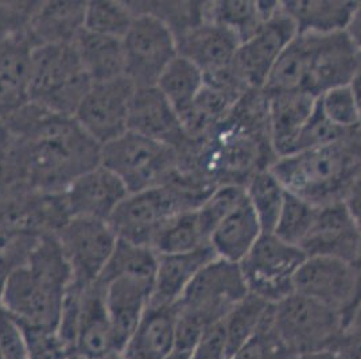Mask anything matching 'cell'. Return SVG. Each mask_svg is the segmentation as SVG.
Segmentation results:
<instances>
[{
	"label": "cell",
	"mask_w": 361,
	"mask_h": 359,
	"mask_svg": "<svg viewBox=\"0 0 361 359\" xmlns=\"http://www.w3.org/2000/svg\"><path fill=\"white\" fill-rule=\"evenodd\" d=\"M262 225L245 199L212 233L209 245L217 258L240 264L263 235Z\"/></svg>",
	"instance_id": "cell-26"
},
{
	"label": "cell",
	"mask_w": 361,
	"mask_h": 359,
	"mask_svg": "<svg viewBox=\"0 0 361 359\" xmlns=\"http://www.w3.org/2000/svg\"><path fill=\"white\" fill-rule=\"evenodd\" d=\"M301 250L306 257H329L357 264L361 257V228L345 201L318 210Z\"/></svg>",
	"instance_id": "cell-16"
},
{
	"label": "cell",
	"mask_w": 361,
	"mask_h": 359,
	"mask_svg": "<svg viewBox=\"0 0 361 359\" xmlns=\"http://www.w3.org/2000/svg\"><path fill=\"white\" fill-rule=\"evenodd\" d=\"M19 324L23 329L29 359H68L75 354L59 329L20 322Z\"/></svg>",
	"instance_id": "cell-38"
},
{
	"label": "cell",
	"mask_w": 361,
	"mask_h": 359,
	"mask_svg": "<svg viewBox=\"0 0 361 359\" xmlns=\"http://www.w3.org/2000/svg\"><path fill=\"white\" fill-rule=\"evenodd\" d=\"M345 130L334 126L331 120L324 115L317 102L314 112L312 114L310 119L307 120L301 134L298 136L294 153L322 148L340 142L345 136Z\"/></svg>",
	"instance_id": "cell-41"
},
{
	"label": "cell",
	"mask_w": 361,
	"mask_h": 359,
	"mask_svg": "<svg viewBox=\"0 0 361 359\" xmlns=\"http://www.w3.org/2000/svg\"><path fill=\"white\" fill-rule=\"evenodd\" d=\"M178 53L196 64L205 77L229 71L235 60L239 40L221 25L202 20L177 37Z\"/></svg>",
	"instance_id": "cell-20"
},
{
	"label": "cell",
	"mask_w": 361,
	"mask_h": 359,
	"mask_svg": "<svg viewBox=\"0 0 361 359\" xmlns=\"http://www.w3.org/2000/svg\"><path fill=\"white\" fill-rule=\"evenodd\" d=\"M127 196L121 180L102 164L75 177L60 194L68 218L106 222Z\"/></svg>",
	"instance_id": "cell-15"
},
{
	"label": "cell",
	"mask_w": 361,
	"mask_h": 359,
	"mask_svg": "<svg viewBox=\"0 0 361 359\" xmlns=\"http://www.w3.org/2000/svg\"><path fill=\"white\" fill-rule=\"evenodd\" d=\"M295 359H338L333 351H318V353H307L301 354Z\"/></svg>",
	"instance_id": "cell-49"
},
{
	"label": "cell",
	"mask_w": 361,
	"mask_h": 359,
	"mask_svg": "<svg viewBox=\"0 0 361 359\" xmlns=\"http://www.w3.org/2000/svg\"><path fill=\"white\" fill-rule=\"evenodd\" d=\"M279 1H212L204 3V20L224 26L243 44L276 13Z\"/></svg>",
	"instance_id": "cell-28"
},
{
	"label": "cell",
	"mask_w": 361,
	"mask_h": 359,
	"mask_svg": "<svg viewBox=\"0 0 361 359\" xmlns=\"http://www.w3.org/2000/svg\"><path fill=\"white\" fill-rule=\"evenodd\" d=\"M68 359H85L82 358V357H80V355H77V354H73V355H71Z\"/></svg>",
	"instance_id": "cell-51"
},
{
	"label": "cell",
	"mask_w": 361,
	"mask_h": 359,
	"mask_svg": "<svg viewBox=\"0 0 361 359\" xmlns=\"http://www.w3.org/2000/svg\"><path fill=\"white\" fill-rule=\"evenodd\" d=\"M318 207L298 196L286 194L283 207L272 231L279 240L301 249V245L314 225Z\"/></svg>",
	"instance_id": "cell-37"
},
{
	"label": "cell",
	"mask_w": 361,
	"mask_h": 359,
	"mask_svg": "<svg viewBox=\"0 0 361 359\" xmlns=\"http://www.w3.org/2000/svg\"><path fill=\"white\" fill-rule=\"evenodd\" d=\"M349 87L353 92V96H355V100H356V105L359 108V112H360L361 118V66L357 69V72L353 76V78L350 80L349 83Z\"/></svg>",
	"instance_id": "cell-48"
},
{
	"label": "cell",
	"mask_w": 361,
	"mask_h": 359,
	"mask_svg": "<svg viewBox=\"0 0 361 359\" xmlns=\"http://www.w3.org/2000/svg\"><path fill=\"white\" fill-rule=\"evenodd\" d=\"M361 66V53L344 31L297 34L275 64L264 90L303 92L319 98L349 84Z\"/></svg>",
	"instance_id": "cell-1"
},
{
	"label": "cell",
	"mask_w": 361,
	"mask_h": 359,
	"mask_svg": "<svg viewBox=\"0 0 361 359\" xmlns=\"http://www.w3.org/2000/svg\"><path fill=\"white\" fill-rule=\"evenodd\" d=\"M297 357L275 326L274 304H271L255 334L241 346L232 359H295Z\"/></svg>",
	"instance_id": "cell-36"
},
{
	"label": "cell",
	"mask_w": 361,
	"mask_h": 359,
	"mask_svg": "<svg viewBox=\"0 0 361 359\" xmlns=\"http://www.w3.org/2000/svg\"><path fill=\"white\" fill-rule=\"evenodd\" d=\"M73 350L85 359H102L119 351L106 311L104 288L97 281L81 290Z\"/></svg>",
	"instance_id": "cell-18"
},
{
	"label": "cell",
	"mask_w": 361,
	"mask_h": 359,
	"mask_svg": "<svg viewBox=\"0 0 361 359\" xmlns=\"http://www.w3.org/2000/svg\"><path fill=\"white\" fill-rule=\"evenodd\" d=\"M204 86V72L196 64L178 54L167 65L155 87L161 90L180 119L195 105Z\"/></svg>",
	"instance_id": "cell-30"
},
{
	"label": "cell",
	"mask_w": 361,
	"mask_h": 359,
	"mask_svg": "<svg viewBox=\"0 0 361 359\" xmlns=\"http://www.w3.org/2000/svg\"><path fill=\"white\" fill-rule=\"evenodd\" d=\"M0 359H29L23 329L0 305Z\"/></svg>",
	"instance_id": "cell-42"
},
{
	"label": "cell",
	"mask_w": 361,
	"mask_h": 359,
	"mask_svg": "<svg viewBox=\"0 0 361 359\" xmlns=\"http://www.w3.org/2000/svg\"><path fill=\"white\" fill-rule=\"evenodd\" d=\"M344 33L361 53V1L356 3V7L348 20Z\"/></svg>",
	"instance_id": "cell-46"
},
{
	"label": "cell",
	"mask_w": 361,
	"mask_h": 359,
	"mask_svg": "<svg viewBox=\"0 0 361 359\" xmlns=\"http://www.w3.org/2000/svg\"><path fill=\"white\" fill-rule=\"evenodd\" d=\"M333 353L338 359H361V304L346 323Z\"/></svg>",
	"instance_id": "cell-43"
},
{
	"label": "cell",
	"mask_w": 361,
	"mask_h": 359,
	"mask_svg": "<svg viewBox=\"0 0 361 359\" xmlns=\"http://www.w3.org/2000/svg\"><path fill=\"white\" fill-rule=\"evenodd\" d=\"M209 245V234L202 225L198 210L183 211L159 227L151 242L157 254L186 253Z\"/></svg>",
	"instance_id": "cell-31"
},
{
	"label": "cell",
	"mask_w": 361,
	"mask_h": 359,
	"mask_svg": "<svg viewBox=\"0 0 361 359\" xmlns=\"http://www.w3.org/2000/svg\"><path fill=\"white\" fill-rule=\"evenodd\" d=\"M248 293L239 264L216 258L197 274L177 307L180 314L208 329L223 322Z\"/></svg>",
	"instance_id": "cell-8"
},
{
	"label": "cell",
	"mask_w": 361,
	"mask_h": 359,
	"mask_svg": "<svg viewBox=\"0 0 361 359\" xmlns=\"http://www.w3.org/2000/svg\"><path fill=\"white\" fill-rule=\"evenodd\" d=\"M32 47L27 30L0 33V120L29 103Z\"/></svg>",
	"instance_id": "cell-19"
},
{
	"label": "cell",
	"mask_w": 361,
	"mask_h": 359,
	"mask_svg": "<svg viewBox=\"0 0 361 359\" xmlns=\"http://www.w3.org/2000/svg\"><path fill=\"white\" fill-rule=\"evenodd\" d=\"M357 1H281L282 10L290 16L298 34H331L345 30Z\"/></svg>",
	"instance_id": "cell-29"
},
{
	"label": "cell",
	"mask_w": 361,
	"mask_h": 359,
	"mask_svg": "<svg viewBox=\"0 0 361 359\" xmlns=\"http://www.w3.org/2000/svg\"><path fill=\"white\" fill-rule=\"evenodd\" d=\"M270 305L266 300L248 293L226 314L221 323L226 336L228 359H232L241 346L255 334Z\"/></svg>",
	"instance_id": "cell-34"
},
{
	"label": "cell",
	"mask_w": 361,
	"mask_h": 359,
	"mask_svg": "<svg viewBox=\"0 0 361 359\" xmlns=\"http://www.w3.org/2000/svg\"><path fill=\"white\" fill-rule=\"evenodd\" d=\"M324 115L343 130H350L361 122L360 112L349 84L334 87L317 98Z\"/></svg>",
	"instance_id": "cell-39"
},
{
	"label": "cell",
	"mask_w": 361,
	"mask_h": 359,
	"mask_svg": "<svg viewBox=\"0 0 361 359\" xmlns=\"http://www.w3.org/2000/svg\"><path fill=\"white\" fill-rule=\"evenodd\" d=\"M178 307L151 301L135 331L121 348L126 359H166L177 335Z\"/></svg>",
	"instance_id": "cell-23"
},
{
	"label": "cell",
	"mask_w": 361,
	"mask_h": 359,
	"mask_svg": "<svg viewBox=\"0 0 361 359\" xmlns=\"http://www.w3.org/2000/svg\"><path fill=\"white\" fill-rule=\"evenodd\" d=\"M214 189L177 175L164 185L128 194L108 223L119 240L150 246L159 227L171 216L198 208Z\"/></svg>",
	"instance_id": "cell-4"
},
{
	"label": "cell",
	"mask_w": 361,
	"mask_h": 359,
	"mask_svg": "<svg viewBox=\"0 0 361 359\" xmlns=\"http://www.w3.org/2000/svg\"><path fill=\"white\" fill-rule=\"evenodd\" d=\"M56 237L71 269L72 286L78 289L100 278L118 242L106 220L90 218H69Z\"/></svg>",
	"instance_id": "cell-12"
},
{
	"label": "cell",
	"mask_w": 361,
	"mask_h": 359,
	"mask_svg": "<svg viewBox=\"0 0 361 359\" xmlns=\"http://www.w3.org/2000/svg\"><path fill=\"white\" fill-rule=\"evenodd\" d=\"M274 322L297 355L334 351L345 327L341 314L297 292L274 304Z\"/></svg>",
	"instance_id": "cell-7"
},
{
	"label": "cell",
	"mask_w": 361,
	"mask_h": 359,
	"mask_svg": "<svg viewBox=\"0 0 361 359\" xmlns=\"http://www.w3.org/2000/svg\"><path fill=\"white\" fill-rule=\"evenodd\" d=\"M288 194L318 208L345 201L361 169L359 158L344 142L278 157L269 166Z\"/></svg>",
	"instance_id": "cell-3"
},
{
	"label": "cell",
	"mask_w": 361,
	"mask_h": 359,
	"mask_svg": "<svg viewBox=\"0 0 361 359\" xmlns=\"http://www.w3.org/2000/svg\"><path fill=\"white\" fill-rule=\"evenodd\" d=\"M102 285L104 288L106 311L118 348L121 351L150 305L154 278L123 276Z\"/></svg>",
	"instance_id": "cell-21"
},
{
	"label": "cell",
	"mask_w": 361,
	"mask_h": 359,
	"mask_svg": "<svg viewBox=\"0 0 361 359\" xmlns=\"http://www.w3.org/2000/svg\"><path fill=\"white\" fill-rule=\"evenodd\" d=\"M135 90L126 76L92 83L73 118L96 143L104 146L128 131V112Z\"/></svg>",
	"instance_id": "cell-13"
},
{
	"label": "cell",
	"mask_w": 361,
	"mask_h": 359,
	"mask_svg": "<svg viewBox=\"0 0 361 359\" xmlns=\"http://www.w3.org/2000/svg\"><path fill=\"white\" fill-rule=\"evenodd\" d=\"M306 254L274 234H263L239 264L248 292L270 304L294 293V280Z\"/></svg>",
	"instance_id": "cell-10"
},
{
	"label": "cell",
	"mask_w": 361,
	"mask_h": 359,
	"mask_svg": "<svg viewBox=\"0 0 361 359\" xmlns=\"http://www.w3.org/2000/svg\"><path fill=\"white\" fill-rule=\"evenodd\" d=\"M87 1L38 3L29 25L27 35L32 45L72 44L84 26Z\"/></svg>",
	"instance_id": "cell-25"
},
{
	"label": "cell",
	"mask_w": 361,
	"mask_h": 359,
	"mask_svg": "<svg viewBox=\"0 0 361 359\" xmlns=\"http://www.w3.org/2000/svg\"><path fill=\"white\" fill-rule=\"evenodd\" d=\"M134 13V22L121 40L126 77L136 88L155 87L167 65L180 54L177 38L158 16L146 11Z\"/></svg>",
	"instance_id": "cell-9"
},
{
	"label": "cell",
	"mask_w": 361,
	"mask_h": 359,
	"mask_svg": "<svg viewBox=\"0 0 361 359\" xmlns=\"http://www.w3.org/2000/svg\"><path fill=\"white\" fill-rule=\"evenodd\" d=\"M216 258L211 245L186 253L158 254L151 301L176 304L197 274Z\"/></svg>",
	"instance_id": "cell-24"
},
{
	"label": "cell",
	"mask_w": 361,
	"mask_h": 359,
	"mask_svg": "<svg viewBox=\"0 0 361 359\" xmlns=\"http://www.w3.org/2000/svg\"><path fill=\"white\" fill-rule=\"evenodd\" d=\"M245 199V189L239 184H223L216 187V189L207 200L197 208L202 225L209 234L211 240L213 230L235 210Z\"/></svg>",
	"instance_id": "cell-40"
},
{
	"label": "cell",
	"mask_w": 361,
	"mask_h": 359,
	"mask_svg": "<svg viewBox=\"0 0 361 359\" xmlns=\"http://www.w3.org/2000/svg\"><path fill=\"white\" fill-rule=\"evenodd\" d=\"M293 19L279 8L238 47L232 72L247 90H264L275 64L297 35Z\"/></svg>",
	"instance_id": "cell-14"
},
{
	"label": "cell",
	"mask_w": 361,
	"mask_h": 359,
	"mask_svg": "<svg viewBox=\"0 0 361 359\" xmlns=\"http://www.w3.org/2000/svg\"><path fill=\"white\" fill-rule=\"evenodd\" d=\"M71 285V269L56 234H42L26 262L7 280L0 305L20 323L57 329Z\"/></svg>",
	"instance_id": "cell-2"
},
{
	"label": "cell",
	"mask_w": 361,
	"mask_h": 359,
	"mask_svg": "<svg viewBox=\"0 0 361 359\" xmlns=\"http://www.w3.org/2000/svg\"><path fill=\"white\" fill-rule=\"evenodd\" d=\"M100 164L121 180L128 194H136L173 179L180 169V151L127 131L102 146Z\"/></svg>",
	"instance_id": "cell-6"
},
{
	"label": "cell",
	"mask_w": 361,
	"mask_h": 359,
	"mask_svg": "<svg viewBox=\"0 0 361 359\" xmlns=\"http://www.w3.org/2000/svg\"><path fill=\"white\" fill-rule=\"evenodd\" d=\"M344 142L349 146V149L361 158V122L357 126L346 131Z\"/></svg>",
	"instance_id": "cell-47"
},
{
	"label": "cell",
	"mask_w": 361,
	"mask_h": 359,
	"mask_svg": "<svg viewBox=\"0 0 361 359\" xmlns=\"http://www.w3.org/2000/svg\"><path fill=\"white\" fill-rule=\"evenodd\" d=\"M128 131L183 151L190 143L176 110L157 87L136 88L128 112Z\"/></svg>",
	"instance_id": "cell-17"
},
{
	"label": "cell",
	"mask_w": 361,
	"mask_h": 359,
	"mask_svg": "<svg viewBox=\"0 0 361 359\" xmlns=\"http://www.w3.org/2000/svg\"><path fill=\"white\" fill-rule=\"evenodd\" d=\"M190 359H228L223 323L213 324L204 332Z\"/></svg>",
	"instance_id": "cell-44"
},
{
	"label": "cell",
	"mask_w": 361,
	"mask_h": 359,
	"mask_svg": "<svg viewBox=\"0 0 361 359\" xmlns=\"http://www.w3.org/2000/svg\"><path fill=\"white\" fill-rule=\"evenodd\" d=\"M157 261L158 254L150 246L136 245L118 238L116 246L97 283L106 284L123 276L155 278Z\"/></svg>",
	"instance_id": "cell-33"
},
{
	"label": "cell",
	"mask_w": 361,
	"mask_h": 359,
	"mask_svg": "<svg viewBox=\"0 0 361 359\" xmlns=\"http://www.w3.org/2000/svg\"><path fill=\"white\" fill-rule=\"evenodd\" d=\"M73 44L80 64L92 83L126 76L124 49L119 38L82 29L77 34Z\"/></svg>",
	"instance_id": "cell-27"
},
{
	"label": "cell",
	"mask_w": 361,
	"mask_h": 359,
	"mask_svg": "<svg viewBox=\"0 0 361 359\" xmlns=\"http://www.w3.org/2000/svg\"><path fill=\"white\" fill-rule=\"evenodd\" d=\"M345 204L361 228V169L346 195Z\"/></svg>",
	"instance_id": "cell-45"
},
{
	"label": "cell",
	"mask_w": 361,
	"mask_h": 359,
	"mask_svg": "<svg viewBox=\"0 0 361 359\" xmlns=\"http://www.w3.org/2000/svg\"><path fill=\"white\" fill-rule=\"evenodd\" d=\"M294 292L329 307L346 324L360 307L361 271L343 259L306 257L297 271Z\"/></svg>",
	"instance_id": "cell-11"
},
{
	"label": "cell",
	"mask_w": 361,
	"mask_h": 359,
	"mask_svg": "<svg viewBox=\"0 0 361 359\" xmlns=\"http://www.w3.org/2000/svg\"><path fill=\"white\" fill-rule=\"evenodd\" d=\"M135 13L130 3L92 0L85 3L84 30L123 40L131 28Z\"/></svg>",
	"instance_id": "cell-35"
},
{
	"label": "cell",
	"mask_w": 361,
	"mask_h": 359,
	"mask_svg": "<svg viewBox=\"0 0 361 359\" xmlns=\"http://www.w3.org/2000/svg\"><path fill=\"white\" fill-rule=\"evenodd\" d=\"M92 86L75 44L37 45L31 50L29 102L61 117L73 118Z\"/></svg>",
	"instance_id": "cell-5"
},
{
	"label": "cell",
	"mask_w": 361,
	"mask_h": 359,
	"mask_svg": "<svg viewBox=\"0 0 361 359\" xmlns=\"http://www.w3.org/2000/svg\"><path fill=\"white\" fill-rule=\"evenodd\" d=\"M266 93L271 149L276 158L293 154L298 136L314 112L317 98L303 92Z\"/></svg>",
	"instance_id": "cell-22"
},
{
	"label": "cell",
	"mask_w": 361,
	"mask_h": 359,
	"mask_svg": "<svg viewBox=\"0 0 361 359\" xmlns=\"http://www.w3.org/2000/svg\"><path fill=\"white\" fill-rule=\"evenodd\" d=\"M102 359H126L123 357V354H121V351H116V353H112V354H109V355H106L104 358Z\"/></svg>",
	"instance_id": "cell-50"
},
{
	"label": "cell",
	"mask_w": 361,
	"mask_h": 359,
	"mask_svg": "<svg viewBox=\"0 0 361 359\" xmlns=\"http://www.w3.org/2000/svg\"><path fill=\"white\" fill-rule=\"evenodd\" d=\"M245 196L264 234H272L283 207L287 191L270 167L255 172L244 185Z\"/></svg>",
	"instance_id": "cell-32"
}]
</instances>
